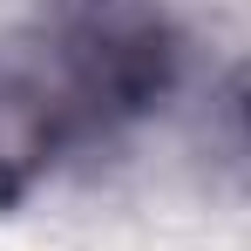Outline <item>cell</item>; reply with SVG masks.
Wrapping results in <instances>:
<instances>
[{
    "mask_svg": "<svg viewBox=\"0 0 251 251\" xmlns=\"http://www.w3.org/2000/svg\"><path fill=\"white\" fill-rule=\"evenodd\" d=\"M68 102H54L41 82L0 68V204H14L61 150Z\"/></svg>",
    "mask_w": 251,
    "mask_h": 251,
    "instance_id": "obj_2",
    "label": "cell"
},
{
    "mask_svg": "<svg viewBox=\"0 0 251 251\" xmlns=\"http://www.w3.org/2000/svg\"><path fill=\"white\" fill-rule=\"evenodd\" d=\"M224 123H231V136L245 143V156H251V61L224 82Z\"/></svg>",
    "mask_w": 251,
    "mask_h": 251,
    "instance_id": "obj_3",
    "label": "cell"
},
{
    "mask_svg": "<svg viewBox=\"0 0 251 251\" xmlns=\"http://www.w3.org/2000/svg\"><path fill=\"white\" fill-rule=\"evenodd\" d=\"M61 75L82 116H150L176 82V34L156 0H61Z\"/></svg>",
    "mask_w": 251,
    "mask_h": 251,
    "instance_id": "obj_1",
    "label": "cell"
}]
</instances>
